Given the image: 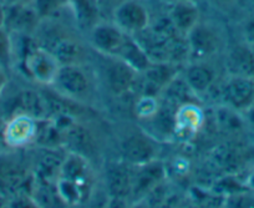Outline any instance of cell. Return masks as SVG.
I'll list each match as a JSON object with an SVG mask.
<instances>
[{
  "label": "cell",
  "instance_id": "1",
  "mask_svg": "<svg viewBox=\"0 0 254 208\" xmlns=\"http://www.w3.org/2000/svg\"><path fill=\"white\" fill-rule=\"evenodd\" d=\"M114 23L125 34L135 36L150 26V14L140 0H122L114 10Z\"/></svg>",
  "mask_w": 254,
  "mask_h": 208
},
{
  "label": "cell",
  "instance_id": "2",
  "mask_svg": "<svg viewBox=\"0 0 254 208\" xmlns=\"http://www.w3.org/2000/svg\"><path fill=\"white\" fill-rule=\"evenodd\" d=\"M24 65L31 79L36 82L53 85L61 64L48 49L35 48L26 53Z\"/></svg>",
  "mask_w": 254,
  "mask_h": 208
},
{
  "label": "cell",
  "instance_id": "3",
  "mask_svg": "<svg viewBox=\"0 0 254 208\" xmlns=\"http://www.w3.org/2000/svg\"><path fill=\"white\" fill-rule=\"evenodd\" d=\"M224 105L236 111H246L254 105V79L232 76L224 82L221 91Z\"/></svg>",
  "mask_w": 254,
  "mask_h": 208
},
{
  "label": "cell",
  "instance_id": "4",
  "mask_svg": "<svg viewBox=\"0 0 254 208\" xmlns=\"http://www.w3.org/2000/svg\"><path fill=\"white\" fill-rule=\"evenodd\" d=\"M53 85L61 94L69 97H80L89 91L90 81L77 64H65L59 69Z\"/></svg>",
  "mask_w": 254,
  "mask_h": 208
},
{
  "label": "cell",
  "instance_id": "5",
  "mask_svg": "<svg viewBox=\"0 0 254 208\" xmlns=\"http://www.w3.org/2000/svg\"><path fill=\"white\" fill-rule=\"evenodd\" d=\"M125 34L115 23H97L90 30L91 44L99 53L107 56H116L124 44Z\"/></svg>",
  "mask_w": 254,
  "mask_h": 208
},
{
  "label": "cell",
  "instance_id": "6",
  "mask_svg": "<svg viewBox=\"0 0 254 208\" xmlns=\"http://www.w3.org/2000/svg\"><path fill=\"white\" fill-rule=\"evenodd\" d=\"M40 15L33 4L4 5V26L15 33H31L38 26Z\"/></svg>",
  "mask_w": 254,
  "mask_h": 208
},
{
  "label": "cell",
  "instance_id": "7",
  "mask_svg": "<svg viewBox=\"0 0 254 208\" xmlns=\"http://www.w3.org/2000/svg\"><path fill=\"white\" fill-rule=\"evenodd\" d=\"M226 68L232 76L254 79V48L249 44L236 45L228 51Z\"/></svg>",
  "mask_w": 254,
  "mask_h": 208
},
{
  "label": "cell",
  "instance_id": "8",
  "mask_svg": "<svg viewBox=\"0 0 254 208\" xmlns=\"http://www.w3.org/2000/svg\"><path fill=\"white\" fill-rule=\"evenodd\" d=\"M186 39H187L190 54L196 58H207L216 53L218 49V36L211 28L202 25L201 23L197 24L186 35Z\"/></svg>",
  "mask_w": 254,
  "mask_h": 208
},
{
  "label": "cell",
  "instance_id": "9",
  "mask_svg": "<svg viewBox=\"0 0 254 208\" xmlns=\"http://www.w3.org/2000/svg\"><path fill=\"white\" fill-rule=\"evenodd\" d=\"M167 15L176 29L185 36L199 23V9L196 1H173Z\"/></svg>",
  "mask_w": 254,
  "mask_h": 208
},
{
  "label": "cell",
  "instance_id": "10",
  "mask_svg": "<svg viewBox=\"0 0 254 208\" xmlns=\"http://www.w3.org/2000/svg\"><path fill=\"white\" fill-rule=\"evenodd\" d=\"M36 129H38V120L33 119L28 115L19 114L6 126V142L13 146L26 145L35 140Z\"/></svg>",
  "mask_w": 254,
  "mask_h": 208
},
{
  "label": "cell",
  "instance_id": "11",
  "mask_svg": "<svg viewBox=\"0 0 254 208\" xmlns=\"http://www.w3.org/2000/svg\"><path fill=\"white\" fill-rule=\"evenodd\" d=\"M137 75L138 72H136L131 66L116 59V61L112 63L106 70L107 86L114 94L122 95L132 89Z\"/></svg>",
  "mask_w": 254,
  "mask_h": 208
},
{
  "label": "cell",
  "instance_id": "12",
  "mask_svg": "<svg viewBox=\"0 0 254 208\" xmlns=\"http://www.w3.org/2000/svg\"><path fill=\"white\" fill-rule=\"evenodd\" d=\"M122 153L128 162L140 167L153 161L156 150L152 142H150L146 137L135 135L125 141L122 145Z\"/></svg>",
  "mask_w": 254,
  "mask_h": 208
},
{
  "label": "cell",
  "instance_id": "13",
  "mask_svg": "<svg viewBox=\"0 0 254 208\" xmlns=\"http://www.w3.org/2000/svg\"><path fill=\"white\" fill-rule=\"evenodd\" d=\"M145 96H156V92H161L176 75L173 63H152L145 72Z\"/></svg>",
  "mask_w": 254,
  "mask_h": 208
},
{
  "label": "cell",
  "instance_id": "14",
  "mask_svg": "<svg viewBox=\"0 0 254 208\" xmlns=\"http://www.w3.org/2000/svg\"><path fill=\"white\" fill-rule=\"evenodd\" d=\"M115 58L131 66L138 74L145 72L148 66L152 64V61L150 60V58L146 54V51L143 50L142 46L140 45V43L133 36L130 35L126 36L124 44H122Z\"/></svg>",
  "mask_w": 254,
  "mask_h": 208
},
{
  "label": "cell",
  "instance_id": "15",
  "mask_svg": "<svg viewBox=\"0 0 254 208\" xmlns=\"http://www.w3.org/2000/svg\"><path fill=\"white\" fill-rule=\"evenodd\" d=\"M63 140L70 148V152L77 153L82 157H85L87 153H92L94 151V141L91 135L80 125L72 124L71 126L64 130Z\"/></svg>",
  "mask_w": 254,
  "mask_h": 208
},
{
  "label": "cell",
  "instance_id": "16",
  "mask_svg": "<svg viewBox=\"0 0 254 208\" xmlns=\"http://www.w3.org/2000/svg\"><path fill=\"white\" fill-rule=\"evenodd\" d=\"M185 81L194 94H204L213 85L214 72L211 68L203 64H192L188 66L183 76Z\"/></svg>",
  "mask_w": 254,
  "mask_h": 208
},
{
  "label": "cell",
  "instance_id": "17",
  "mask_svg": "<svg viewBox=\"0 0 254 208\" xmlns=\"http://www.w3.org/2000/svg\"><path fill=\"white\" fill-rule=\"evenodd\" d=\"M76 23L91 30L99 23L100 0H70Z\"/></svg>",
  "mask_w": 254,
  "mask_h": 208
},
{
  "label": "cell",
  "instance_id": "18",
  "mask_svg": "<svg viewBox=\"0 0 254 208\" xmlns=\"http://www.w3.org/2000/svg\"><path fill=\"white\" fill-rule=\"evenodd\" d=\"M18 106L20 109V114L28 115L35 120H44L48 116V100L31 90H26L19 95Z\"/></svg>",
  "mask_w": 254,
  "mask_h": 208
},
{
  "label": "cell",
  "instance_id": "19",
  "mask_svg": "<svg viewBox=\"0 0 254 208\" xmlns=\"http://www.w3.org/2000/svg\"><path fill=\"white\" fill-rule=\"evenodd\" d=\"M161 94H162L165 104L171 105L178 110L181 106L190 102V97L192 95V90L190 89L183 77L176 76L163 87Z\"/></svg>",
  "mask_w": 254,
  "mask_h": 208
},
{
  "label": "cell",
  "instance_id": "20",
  "mask_svg": "<svg viewBox=\"0 0 254 208\" xmlns=\"http://www.w3.org/2000/svg\"><path fill=\"white\" fill-rule=\"evenodd\" d=\"M140 167H142V172L137 176L136 181H132V192H148L151 188L155 187L165 177V168L160 163L151 161V162L140 166Z\"/></svg>",
  "mask_w": 254,
  "mask_h": 208
},
{
  "label": "cell",
  "instance_id": "21",
  "mask_svg": "<svg viewBox=\"0 0 254 208\" xmlns=\"http://www.w3.org/2000/svg\"><path fill=\"white\" fill-rule=\"evenodd\" d=\"M106 186L110 195L116 200H122L132 192V180L122 167H114L107 172Z\"/></svg>",
  "mask_w": 254,
  "mask_h": 208
},
{
  "label": "cell",
  "instance_id": "22",
  "mask_svg": "<svg viewBox=\"0 0 254 208\" xmlns=\"http://www.w3.org/2000/svg\"><path fill=\"white\" fill-rule=\"evenodd\" d=\"M87 171H89V166H87L85 157L77 155V153L70 152L65 161L61 162L59 177L67 178V180H71L84 186L87 177Z\"/></svg>",
  "mask_w": 254,
  "mask_h": 208
},
{
  "label": "cell",
  "instance_id": "23",
  "mask_svg": "<svg viewBox=\"0 0 254 208\" xmlns=\"http://www.w3.org/2000/svg\"><path fill=\"white\" fill-rule=\"evenodd\" d=\"M48 50L55 55L61 65L76 64L81 56V48L71 39H56L54 43H51V48Z\"/></svg>",
  "mask_w": 254,
  "mask_h": 208
},
{
  "label": "cell",
  "instance_id": "24",
  "mask_svg": "<svg viewBox=\"0 0 254 208\" xmlns=\"http://www.w3.org/2000/svg\"><path fill=\"white\" fill-rule=\"evenodd\" d=\"M177 125H176V130L182 129L188 132H193L194 130L198 129L201 126L202 121H203V116H202V111L197 106L192 105L190 102L183 105L177 110Z\"/></svg>",
  "mask_w": 254,
  "mask_h": 208
},
{
  "label": "cell",
  "instance_id": "25",
  "mask_svg": "<svg viewBox=\"0 0 254 208\" xmlns=\"http://www.w3.org/2000/svg\"><path fill=\"white\" fill-rule=\"evenodd\" d=\"M56 182H58L56 183V192H58V196L64 202L74 203V205L80 202L82 196L81 185L63 177H59Z\"/></svg>",
  "mask_w": 254,
  "mask_h": 208
},
{
  "label": "cell",
  "instance_id": "26",
  "mask_svg": "<svg viewBox=\"0 0 254 208\" xmlns=\"http://www.w3.org/2000/svg\"><path fill=\"white\" fill-rule=\"evenodd\" d=\"M13 61V44L9 30L4 25H0V69L6 71Z\"/></svg>",
  "mask_w": 254,
  "mask_h": 208
},
{
  "label": "cell",
  "instance_id": "27",
  "mask_svg": "<svg viewBox=\"0 0 254 208\" xmlns=\"http://www.w3.org/2000/svg\"><path fill=\"white\" fill-rule=\"evenodd\" d=\"M158 106H160V104H158V101L156 100L155 96H143L142 99L137 102L136 111H137V115L140 117H143V119H151L158 110Z\"/></svg>",
  "mask_w": 254,
  "mask_h": 208
},
{
  "label": "cell",
  "instance_id": "28",
  "mask_svg": "<svg viewBox=\"0 0 254 208\" xmlns=\"http://www.w3.org/2000/svg\"><path fill=\"white\" fill-rule=\"evenodd\" d=\"M244 38H246L247 44L254 48V16L249 19L244 26Z\"/></svg>",
  "mask_w": 254,
  "mask_h": 208
},
{
  "label": "cell",
  "instance_id": "29",
  "mask_svg": "<svg viewBox=\"0 0 254 208\" xmlns=\"http://www.w3.org/2000/svg\"><path fill=\"white\" fill-rule=\"evenodd\" d=\"M34 0H3L4 5H16V4H33Z\"/></svg>",
  "mask_w": 254,
  "mask_h": 208
},
{
  "label": "cell",
  "instance_id": "30",
  "mask_svg": "<svg viewBox=\"0 0 254 208\" xmlns=\"http://www.w3.org/2000/svg\"><path fill=\"white\" fill-rule=\"evenodd\" d=\"M246 186H247V188H248V190L254 191V168L252 170V172L249 173L248 178H247Z\"/></svg>",
  "mask_w": 254,
  "mask_h": 208
},
{
  "label": "cell",
  "instance_id": "31",
  "mask_svg": "<svg viewBox=\"0 0 254 208\" xmlns=\"http://www.w3.org/2000/svg\"><path fill=\"white\" fill-rule=\"evenodd\" d=\"M6 84V75H5V71H4L3 69H0V91L4 89V86H5Z\"/></svg>",
  "mask_w": 254,
  "mask_h": 208
},
{
  "label": "cell",
  "instance_id": "32",
  "mask_svg": "<svg viewBox=\"0 0 254 208\" xmlns=\"http://www.w3.org/2000/svg\"><path fill=\"white\" fill-rule=\"evenodd\" d=\"M0 25H4V4H0Z\"/></svg>",
  "mask_w": 254,
  "mask_h": 208
},
{
  "label": "cell",
  "instance_id": "33",
  "mask_svg": "<svg viewBox=\"0 0 254 208\" xmlns=\"http://www.w3.org/2000/svg\"><path fill=\"white\" fill-rule=\"evenodd\" d=\"M170 3H173V1H196V0H168Z\"/></svg>",
  "mask_w": 254,
  "mask_h": 208
},
{
  "label": "cell",
  "instance_id": "34",
  "mask_svg": "<svg viewBox=\"0 0 254 208\" xmlns=\"http://www.w3.org/2000/svg\"><path fill=\"white\" fill-rule=\"evenodd\" d=\"M104 1H107V3H112V1H116V0H100V4L104 3Z\"/></svg>",
  "mask_w": 254,
  "mask_h": 208
},
{
  "label": "cell",
  "instance_id": "35",
  "mask_svg": "<svg viewBox=\"0 0 254 208\" xmlns=\"http://www.w3.org/2000/svg\"><path fill=\"white\" fill-rule=\"evenodd\" d=\"M253 192H254V191H253Z\"/></svg>",
  "mask_w": 254,
  "mask_h": 208
}]
</instances>
